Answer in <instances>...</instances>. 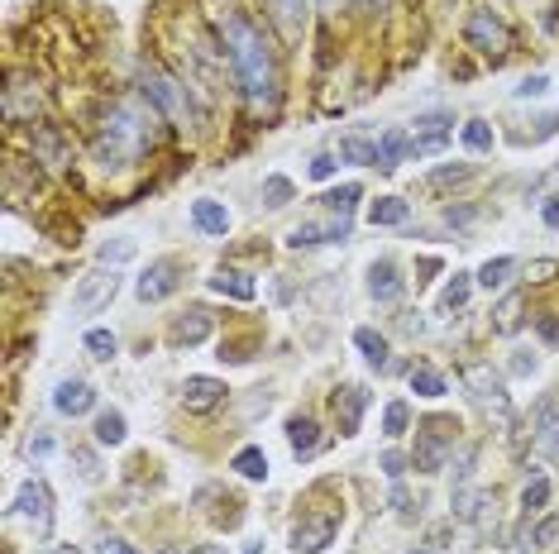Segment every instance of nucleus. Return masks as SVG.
Instances as JSON below:
<instances>
[{
  "mask_svg": "<svg viewBox=\"0 0 559 554\" xmlns=\"http://www.w3.org/2000/svg\"><path fill=\"white\" fill-rule=\"evenodd\" d=\"M215 34H220V48L235 67V82L244 91V101L254 110H273L278 106V63H273V48L263 39V29L249 24L235 5L215 10Z\"/></svg>",
  "mask_w": 559,
  "mask_h": 554,
  "instance_id": "1",
  "label": "nucleus"
},
{
  "mask_svg": "<svg viewBox=\"0 0 559 554\" xmlns=\"http://www.w3.org/2000/svg\"><path fill=\"white\" fill-rule=\"evenodd\" d=\"M153 139H158L153 106L144 110L139 101H120V106H110V115L101 120L96 139H91V153H96V163H106V168H125V163H134L144 149H153Z\"/></svg>",
  "mask_w": 559,
  "mask_h": 554,
  "instance_id": "2",
  "label": "nucleus"
},
{
  "mask_svg": "<svg viewBox=\"0 0 559 554\" xmlns=\"http://www.w3.org/2000/svg\"><path fill=\"white\" fill-rule=\"evenodd\" d=\"M459 378H464V392H469L473 402L483 406L488 416H493L497 426H512L516 411H512V397H507V387H502V378L493 373V363H464L459 368Z\"/></svg>",
  "mask_w": 559,
  "mask_h": 554,
  "instance_id": "3",
  "label": "nucleus"
},
{
  "mask_svg": "<svg viewBox=\"0 0 559 554\" xmlns=\"http://www.w3.org/2000/svg\"><path fill=\"white\" fill-rule=\"evenodd\" d=\"M454 440H459V421L454 416H426L421 426H416V469L421 473H440L445 469V459H450Z\"/></svg>",
  "mask_w": 559,
  "mask_h": 554,
  "instance_id": "4",
  "label": "nucleus"
},
{
  "mask_svg": "<svg viewBox=\"0 0 559 554\" xmlns=\"http://www.w3.org/2000/svg\"><path fill=\"white\" fill-rule=\"evenodd\" d=\"M139 96L149 101L158 115H168L172 125H187L192 120V106H187V91L172 82L163 67H139Z\"/></svg>",
  "mask_w": 559,
  "mask_h": 554,
  "instance_id": "5",
  "label": "nucleus"
},
{
  "mask_svg": "<svg viewBox=\"0 0 559 554\" xmlns=\"http://www.w3.org/2000/svg\"><path fill=\"white\" fill-rule=\"evenodd\" d=\"M10 521L20 516V521H29L39 535H48V526H53V492H48V483L43 478H29L20 492H15V502H10Z\"/></svg>",
  "mask_w": 559,
  "mask_h": 554,
  "instance_id": "6",
  "label": "nucleus"
},
{
  "mask_svg": "<svg viewBox=\"0 0 559 554\" xmlns=\"http://www.w3.org/2000/svg\"><path fill=\"white\" fill-rule=\"evenodd\" d=\"M120 292V273L115 268H96V273H86L77 282V292H72V311L77 316H96V311H106L110 301Z\"/></svg>",
  "mask_w": 559,
  "mask_h": 554,
  "instance_id": "7",
  "label": "nucleus"
},
{
  "mask_svg": "<svg viewBox=\"0 0 559 554\" xmlns=\"http://www.w3.org/2000/svg\"><path fill=\"white\" fill-rule=\"evenodd\" d=\"M531 445H536L540 459H555L559 464V397L545 392L531 411Z\"/></svg>",
  "mask_w": 559,
  "mask_h": 554,
  "instance_id": "8",
  "label": "nucleus"
},
{
  "mask_svg": "<svg viewBox=\"0 0 559 554\" xmlns=\"http://www.w3.org/2000/svg\"><path fill=\"white\" fill-rule=\"evenodd\" d=\"M177 287H182V263H177V258H158V263H149V273L134 282V292H139L144 306H149V301H168Z\"/></svg>",
  "mask_w": 559,
  "mask_h": 554,
  "instance_id": "9",
  "label": "nucleus"
},
{
  "mask_svg": "<svg viewBox=\"0 0 559 554\" xmlns=\"http://www.w3.org/2000/svg\"><path fill=\"white\" fill-rule=\"evenodd\" d=\"M349 239V215H330V220H301L297 230L287 235L292 249H321V244H340Z\"/></svg>",
  "mask_w": 559,
  "mask_h": 554,
  "instance_id": "10",
  "label": "nucleus"
},
{
  "mask_svg": "<svg viewBox=\"0 0 559 554\" xmlns=\"http://www.w3.org/2000/svg\"><path fill=\"white\" fill-rule=\"evenodd\" d=\"M464 39H469L478 53H493V58H502V53H507V43H512V34H507V24L497 20L493 10H478V15H469Z\"/></svg>",
  "mask_w": 559,
  "mask_h": 554,
  "instance_id": "11",
  "label": "nucleus"
},
{
  "mask_svg": "<svg viewBox=\"0 0 559 554\" xmlns=\"http://www.w3.org/2000/svg\"><path fill=\"white\" fill-rule=\"evenodd\" d=\"M340 531V521L335 516H301L297 526H292V550L297 554H321L330 540Z\"/></svg>",
  "mask_w": 559,
  "mask_h": 554,
  "instance_id": "12",
  "label": "nucleus"
},
{
  "mask_svg": "<svg viewBox=\"0 0 559 554\" xmlns=\"http://www.w3.org/2000/svg\"><path fill=\"white\" fill-rule=\"evenodd\" d=\"M450 129H454V120L445 115V110H430V115H421V120H416V134H411V149H416V158L445 149V144H450Z\"/></svg>",
  "mask_w": 559,
  "mask_h": 554,
  "instance_id": "13",
  "label": "nucleus"
},
{
  "mask_svg": "<svg viewBox=\"0 0 559 554\" xmlns=\"http://www.w3.org/2000/svg\"><path fill=\"white\" fill-rule=\"evenodd\" d=\"M53 406H58V416H86L96 406V387L82 383V378H63L53 392Z\"/></svg>",
  "mask_w": 559,
  "mask_h": 554,
  "instance_id": "14",
  "label": "nucleus"
},
{
  "mask_svg": "<svg viewBox=\"0 0 559 554\" xmlns=\"http://www.w3.org/2000/svg\"><path fill=\"white\" fill-rule=\"evenodd\" d=\"M402 292H407L402 268H397L392 258H378V263L368 268V297H373V301H397Z\"/></svg>",
  "mask_w": 559,
  "mask_h": 554,
  "instance_id": "15",
  "label": "nucleus"
},
{
  "mask_svg": "<svg viewBox=\"0 0 559 554\" xmlns=\"http://www.w3.org/2000/svg\"><path fill=\"white\" fill-rule=\"evenodd\" d=\"M364 406H368L364 387H340V392H335V426H340V435H359Z\"/></svg>",
  "mask_w": 559,
  "mask_h": 554,
  "instance_id": "16",
  "label": "nucleus"
},
{
  "mask_svg": "<svg viewBox=\"0 0 559 554\" xmlns=\"http://www.w3.org/2000/svg\"><path fill=\"white\" fill-rule=\"evenodd\" d=\"M220 402H225V383H220V378H201V373H196V378L182 383V406H187V411H215Z\"/></svg>",
  "mask_w": 559,
  "mask_h": 554,
  "instance_id": "17",
  "label": "nucleus"
},
{
  "mask_svg": "<svg viewBox=\"0 0 559 554\" xmlns=\"http://www.w3.org/2000/svg\"><path fill=\"white\" fill-rule=\"evenodd\" d=\"M454 516H464V521H473V526H488V521H493V492L459 488L454 492Z\"/></svg>",
  "mask_w": 559,
  "mask_h": 554,
  "instance_id": "18",
  "label": "nucleus"
},
{
  "mask_svg": "<svg viewBox=\"0 0 559 554\" xmlns=\"http://www.w3.org/2000/svg\"><path fill=\"white\" fill-rule=\"evenodd\" d=\"M211 292H220V297H230V301H254L258 297L254 277L239 273V268H220V273L211 277Z\"/></svg>",
  "mask_w": 559,
  "mask_h": 554,
  "instance_id": "19",
  "label": "nucleus"
},
{
  "mask_svg": "<svg viewBox=\"0 0 559 554\" xmlns=\"http://www.w3.org/2000/svg\"><path fill=\"white\" fill-rule=\"evenodd\" d=\"M192 220H196L201 235H225V230H230V211H225L220 201H211V196L192 201Z\"/></svg>",
  "mask_w": 559,
  "mask_h": 554,
  "instance_id": "20",
  "label": "nucleus"
},
{
  "mask_svg": "<svg viewBox=\"0 0 559 554\" xmlns=\"http://www.w3.org/2000/svg\"><path fill=\"white\" fill-rule=\"evenodd\" d=\"M407 158H416L411 134L407 129H387L383 139H378V168H397V163H407Z\"/></svg>",
  "mask_w": 559,
  "mask_h": 554,
  "instance_id": "21",
  "label": "nucleus"
},
{
  "mask_svg": "<svg viewBox=\"0 0 559 554\" xmlns=\"http://www.w3.org/2000/svg\"><path fill=\"white\" fill-rule=\"evenodd\" d=\"M268 10H273V20L287 39H301V29H306V0H263Z\"/></svg>",
  "mask_w": 559,
  "mask_h": 554,
  "instance_id": "22",
  "label": "nucleus"
},
{
  "mask_svg": "<svg viewBox=\"0 0 559 554\" xmlns=\"http://www.w3.org/2000/svg\"><path fill=\"white\" fill-rule=\"evenodd\" d=\"M287 445H292L297 459L316 454V445H321V426H316L311 416H292V421H287Z\"/></svg>",
  "mask_w": 559,
  "mask_h": 554,
  "instance_id": "23",
  "label": "nucleus"
},
{
  "mask_svg": "<svg viewBox=\"0 0 559 554\" xmlns=\"http://www.w3.org/2000/svg\"><path fill=\"white\" fill-rule=\"evenodd\" d=\"M354 344H359V354H364V359L373 363L378 373H383L387 363H392V349H387V340L378 335V330H373V325H359V330H354Z\"/></svg>",
  "mask_w": 559,
  "mask_h": 554,
  "instance_id": "24",
  "label": "nucleus"
},
{
  "mask_svg": "<svg viewBox=\"0 0 559 554\" xmlns=\"http://www.w3.org/2000/svg\"><path fill=\"white\" fill-rule=\"evenodd\" d=\"M206 335H211V316H206L201 306H192L187 316L172 325V344H201Z\"/></svg>",
  "mask_w": 559,
  "mask_h": 554,
  "instance_id": "25",
  "label": "nucleus"
},
{
  "mask_svg": "<svg viewBox=\"0 0 559 554\" xmlns=\"http://www.w3.org/2000/svg\"><path fill=\"white\" fill-rule=\"evenodd\" d=\"M230 469H235L239 478H249V483H263V478H268V454L258 445H244L235 459H230Z\"/></svg>",
  "mask_w": 559,
  "mask_h": 554,
  "instance_id": "26",
  "label": "nucleus"
},
{
  "mask_svg": "<svg viewBox=\"0 0 559 554\" xmlns=\"http://www.w3.org/2000/svg\"><path fill=\"white\" fill-rule=\"evenodd\" d=\"M340 158H344V163H364V168H378V139H364V134H344V139H340Z\"/></svg>",
  "mask_w": 559,
  "mask_h": 554,
  "instance_id": "27",
  "label": "nucleus"
},
{
  "mask_svg": "<svg viewBox=\"0 0 559 554\" xmlns=\"http://www.w3.org/2000/svg\"><path fill=\"white\" fill-rule=\"evenodd\" d=\"M407 220H411V206L397 201V196H378L368 206V225H407Z\"/></svg>",
  "mask_w": 559,
  "mask_h": 554,
  "instance_id": "28",
  "label": "nucleus"
},
{
  "mask_svg": "<svg viewBox=\"0 0 559 554\" xmlns=\"http://www.w3.org/2000/svg\"><path fill=\"white\" fill-rule=\"evenodd\" d=\"M516 273V258H488L483 268H478V287H488V292H497V287H507V277Z\"/></svg>",
  "mask_w": 559,
  "mask_h": 554,
  "instance_id": "29",
  "label": "nucleus"
},
{
  "mask_svg": "<svg viewBox=\"0 0 559 554\" xmlns=\"http://www.w3.org/2000/svg\"><path fill=\"white\" fill-rule=\"evenodd\" d=\"M125 416H120V411H101V416H96V445H125Z\"/></svg>",
  "mask_w": 559,
  "mask_h": 554,
  "instance_id": "30",
  "label": "nucleus"
},
{
  "mask_svg": "<svg viewBox=\"0 0 559 554\" xmlns=\"http://www.w3.org/2000/svg\"><path fill=\"white\" fill-rule=\"evenodd\" d=\"M359 182H344V187H335V192H325L321 196V206L330 215H354V206H359Z\"/></svg>",
  "mask_w": 559,
  "mask_h": 554,
  "instance_id": "31",
  "label": "nucleus"
},
{
  "mask_svg": "<svg viewBox=\"0 0 559 554\" xmlns=\"http://www.w3.org/2000/svg\"><path fill=\"white\" fill-rule=\"evenodd\" d=\"M411 392H416V397H445V378L421 363V368H411Z\"/></svg>",
  "mask_w": 559,
  "mask_h": 554,
  "instance_id": "32",
  "label": "nucleus"
},
{
  "mask_svg": "<svg viewBox=\"0 0 559 554\" xmlns=\"http://www.w3.org/2000/svg\"><path fill=\"white\" fill-rule=\"evenodd\" d=\"M469 292H473V277L469 273H454L450 287H445V297H440V311H464Z\"/></svg>",
  "mask_w": 559,
  "mask_h": 554,
  "instance_id": "33",
  "label": "nucleus"
},
{
  "mask_svg": "<svg viewBox=\"0 0 559 554\" xmlns=\"http://www.w3.org/2000/svg\"><path fill=\"white\" fill-rule=\"evenodd\" d=\"M86 354H91V359H101V363H110L115 354H120V340H115L110 330H86Z\"/></svg>",
  "mask_w": 559,
  "mask_h": 554,
  "instance_id": "34",
  "label": "nucleus"
},
{
  "mask_svg": "<svg viewBox=\"0 0 559 554\" xmlns=\"http://www.w3.org/2000/svg\"><path fill=\"white\" fill-rule=\"evenodd\" d=\"M407 426H411V406L407 402H392L383 411V435H392V440H397V435H407Z\"/></svg>",
  "mask_w": 559,
  "mask_h": 554,
  "instance_id": "35",
  "label": "nucleus"
},
{
  "mask_svg": "<svg viewBox=\"0 0 559 554\" xmlns=\"http://www.w3.org/2000/svg\"><path fill=\"white\" fill-rule=\"evenodd\" d=\"M464 144H469L473 153H488L493 149V125H488V120H469V125H464Z\"/></svg>",
  "mask_w": 559,
  "mask_h": 554,
  "instance_id": "36",
  "label": "nucleus"
},
{
  "mask_svg": "<svg viewBox=\"0 0 559 554\" xmlns=\"http://www.w3.org/2000/svg\"><path fill=\"white\" fill-rule=\"evenodd\" d=\"M469 177H473L469 163H450V168H435V172H430L426 187L435 192V187H450V182H469Z\"/></svg>",
  "mask_w": 559,
  "mask_h": 554,
  "instance_id": "37",
  "label": "nucleus"
},
{
  "mask_svg": "<svg viewBox=\"0 0 559 554\" xmlns=\"http://www.w3.org/2000/svg\"><path fill=\"white\" fill-rule=\"evenodd\" d=\"M101 268H115V263H129L134 258V239H110V244H101Z\"/></svg>",
  "mask_w": 559,
  "mask_h": 554,
  "instance_id": "38",
  "label": "nucleus"
},
{
  "mask_svg": "<svg viewBox=\"0 0 559 554\" xmlns=\"http://www.w3.org/2000/svg\"><path fill=\"white\" fill-rule=\"evenodd\" d=\"M287 201H292V182H287V177H268V182H263V206L278 211V206H287Z\"/></svg>",
  "mask_w": 559,
  "mask_h": 554,
  "instance_id": "39",
  "label": "nucleus"
},
{
  "mask_svg": "<svg viewBox=\"0 0 559 554\" xmlns=\"http://www.w3.org/2000/svg\"><path fill=\"white\" fill-rule=\"evenodd\" d=\"M545 502H550V483H545V478H531V483H526V492H521V507H526V516L540 512Z\"/></svg>",
  "mask_w": 559,
  "mask_h": 554,
  "instance_id": "40",
  "label": "nucleus"
},
{
  "mask_svg": "<svg viewBox=\"0 0 559 554\" xmlns=\"http://www.w3.org/2000/svg\"><path fill=\"white\" fill-rule=\"evenodd\" d=\"M493 316H497V330H502V335H512L516 325H521V297H507Z\"/></svg>",
  "mask_w": 559,
  "mask_h": 554,
  "instance_id": "41",
  "label": "nucleus"
},
{
  "mask_svg": "<svg viewBox=\"0 0 559 554\" xmlns=\"http://www.w3.org/2000/svg\"><path fill=\"white\" fill-rule=\"evenodd\" d=\"M555 545H559V516H550L531 531V550H555Z\"/></svg>",
  "mask_w": 559,
  "mask_h": 554,
  "instance_id": "42",
  "label": "nucleus"
},
{
  "mask_svg": "<svg viewBox=\"0 0 559 554\" xmlns=\"http://www.w3.org/2000/svg\"><path fill=\"white\" fill-rule=\"evenodd\" d=\"M378 469H383L387 478H392V483H402V473L411 469V459H407V454H402V449H387L383 459H378Z\"/></svg>",
  "mask_w": 559,
  "mask_h": 554,
  "instance_id": "43",
  "label": "nucleus"
},
{
  "mask_svg": "<svg viewBox=\"0 0 559 554\" xmlns=\"http://www.w3.org/2000/svg\"><path fill=\"white\" fill-rule=\"evenodd\" d=\"M392 507H397V516H407V521H411L416 512H421V502H416V497H411V492L402 488V483L392 488Z\"/></svg>",
  "mask_w": 559,
  "mask_h": 554,
  "instance_id": "44",
  "label": "nucleus"
},
{
  "mask_svg": "<svg viewBox=\"0 0 559 554\" xmlns=\"http://www.w3.org/2000/svg\"><path fill=\"white\" fill-rule=\"evenodd\" d=\"M545 91H550V77L536 72V77H526V82L516 86V101H526V96H545Z\"/></svg>",
  "mask_w": 559,
  "mask_h": 554,
  "instance_id": "45",
  "label": "nucleus"
},
{
  "mask_svg": "<svg viewBox=\"0 0 559 554\" xmlns=\"http://www.w3.org/2000/svg\"><path fill=\"white\" fill-rule=\"evenodd\" d=\"M311 177H316V182H330V177H335V153H321V158H311Z\"/></svg>",
  "mask_w": 559,
  "mask_h": 554,
  "instance_id": "46",
  "label": "nucleus"
},
{
  "mask_svg": "<svg viewBox=\"0 0 559 554\" xmlns=\"http://www.w3.org/2000/svg\"><path fill=\"white\" fill-rule=\"evenodd\" d=\"M96 554H134V545L120 535H106V540H96Z\"/></svg>",
  "mask_w": 559,
  "mask_h": 554,
  "instance_id": "47",
  "label": "nucleus"
},
{
  "mask_svg": "<svg viewBox=\"0 0 559 554\" xmlns=\"http://www.w3.org/2000/svg\"><path fill=\"white\" fill-rule=\"evenodd\" d=\"M536 330H540V340H545V344H559V320L555 316H540Z\"/></svg>",
  "mask_w": 559,
  "mask_h": 554,
  "instance_id": "48",
  "label": "nucleus"
},
{
  "mask_svg": "<svg viewBox=\"0 0 559 554\" xmlns=\"http://www.w3.org/2000/svg\"><path fill=\"white\" fill-rule=\"evenodd\" d=\"M512 373L516 378H526V373H536V354L526 359V349H516V359H512Z\"/></svg>",
  "mask_w": 559,
  "mask_h": 554,
  "instance_id": "49",
  "label": "nucleus"
},
{
  "mask_svg": "<svg viewBox=\"0 0 559 554\" xmlns=\"http://www.w3.org/2000/svg\"><path fill=\"white\" fill-rule=\"evenodd\" d=\"M550 273H555V263H550V258H540V263H531V282H545Z\"/></svg>",
  "mask_w": 559,
  "mask_h": 554,
  "instance_id": "50",
  "label": "nucleus"
},
{
  "mask_svg": "<svg viewBox=\"0 0 559 554\" xmlns=\"http://www.w3.org/2000/svg\"><path fill=\"white\" fill-rule=\"evenodd\" d=\"M48 449H53V440H48V435H39V440L29 445V454H48Z\"/></svg>",
  "mask_w": 559,
  "mask_h": 554,
  "instance_id": "51",
  "label": "nucleus"
},
{
  "mask_svg": "<svg viewBox=\"0 0 559 554\" xmlns=\"http://www.w3.org/2000/svg\"><path fill=\"white\" fill-rule=\"evenodd\" d=\"M545 220H550V225H559V201H550V206H545Z\"/></svg>",
  "mask_w": 559,
  "mask_h": 554,
  "instance_id": "52",
  "label": "nucleus"
},
{
  "mask_svg": "<svg viewBox=\"0 0 559 554\" xmlns=\"http://www.w3.org/2000/svg\"><path fill=\"white\" fill-rule=\"evenodd\" d=\"M192 554H225V550H220V545H196Z\"/></svg>",
  "mask_w": 559,
  "mask_h": 554,
  "instance_id": "53",
  "label": "nucleus"
},
{
  "mask_svg": "<svg viewBox=\"0 0 559 554\" xmlns=\"http://www.w3.org/2000/svg\"><path fill=\"white\" fill-rule=\"evenodd\" d=\"M244 554H263V540H254V545H249V550H244Z\"/></svg>",
  "mask_w": 559,
  "mask_h": 554,
  "instance_id": "54",
  "label": "nucleus"
},
{
  "mask_svg": "<svg viewBox=\"0 0 559 554\" xmlns=\"http://www.w3.org/2000/svg\"><path fill=\"white\" fill-rule=\"evenodd\" d=\"M359 5H364V10H378V5H383V0H359Z\"/></svg>",
  "mask_w": 559,
  "mask_h": 554,
  "instance_id": "55",
  "label": "nucleus"
},
{
  "mask_svg": "<svg viewBox=\"0 0 559 554\" xmlns=\"http://www.w3.org/2000/svg\"><path fill=\"white\" fill-rule=\"evenodd\" d=\"M48 554H77V550H67V545H58V550H48Z\"/></svg>",
  "mask_w": 559,
  "mask_h": 554,
  "instance_id": "56",
  "label": "nucleus"
},
{
  "mask_svg": "<svg viewBox=\"0 0 559 554\" xmlns=\"http://www.w3.org/2000/svg\"><path fill=\"white\" fill-rule=\"evenodd\" d=\"M411 554H435V550H411Z\"/></svg>",
  "mask_w": 559,
  "mask_h": 554,
  "instance_id": "57",
  "label": "nucleus"
},
{
  "mask_svg": "<svg viewBox=\"0 0 559 554\" xmlns=\"http://www.w3.org/2000/svg\"><path fill=\"white\" fill-rule=\"evenodd\" d=\"M321 5H340V0H321Z\"/></svg>",
  "mask_w": 559,
  "mask_h": 554,
  "instance_id": "58",
  "label": "nucleus"
},
{
  "mask_svg": "<svg viewBox=\"0 0 559 554\" xmlns=\"http://www.w3.org/2000/svg\"><path fill=\"white\" fill-rule=\"evenodd\" d=\"M163 554H177V550H163Z\"/></svg>",
  "mask_w": 559,
  "mask_h": 554,
  "instance_id": "59",
  "label": "nucleus"
}]
</instances>
